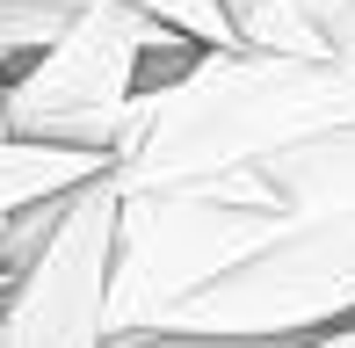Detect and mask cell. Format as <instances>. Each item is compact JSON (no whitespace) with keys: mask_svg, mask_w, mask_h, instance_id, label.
I'll use <instances>...</instances> for the list:
<instances>
[{"mask_svg":"<svg viewBox=\"0 0 355 348\" xmlns=\"http://www.w3.org/2000/svg\"><path fill=\"white\" fill-rule=\"evenodd\" d=\"M355 123V51H247L211 44L182 80L131 102L116 146L123 196L211 189L276 153Z\"/></svg>","mask_w":355,"mask_h":348,"instance_id":"obj_1","label":"cell"},{"mask_svg":"<svg viewBox=\"0 0 355 348\" xmlns=\"http://www.w3.org/2000/svg\"><path fill=\"white\" fill-rule=\"evenodd\" d=\"M355 320V211L283 218L247 261L189 290L159 327L225 334H327Z\"/></svg>","mask_w":355,"mask_h":348,"instance_id":"obj_4","label":"cell"},{"mask_svg":"<svg viewBox=\"0 0 355 348\" xmlns=\"http://www.w3.org/2000/svg\"><path fill=\"white\" fill-rule=\"evenodd\" d=\"M0 290H8V283H0Z\"/></svg>","mask_w":355,"mask_h":348,"instance_id":"obj_13","label":"cell"},{"mask_svg":"<svg viewBox=\"0 0 355 348\" xmlns=\"http://www.w3.org/2000/svg\"><path fill=\"white\" fill-rule=\"evenodd\" d=\"M87 8H94V0H0V66L22 73L29 58L51 51Z\"/></svg>","mask_w":355,"mask_h":348,"instance_id":"obj_8","label":"cell"},{"mask_svg":"<svg viewBox=\"0 0 355 348\" xmlns=\"http://www.w3.org/2000/svg\"><path fill=\"white\" fill-rule=\"evenodd\" d=\"M131 8L159 15V22H174L182 37H196V44H232V22H225L218 0H131Z\"/></svg>","mask_w":355,"mask_h":348,"instance_id":"obj_10","label":"cell"},{"mask_svg":"<svg viewBox=\"0 0 355 348\" xmlns=\"http://www.w3.org/2000/svg\"><path fill=\"white\" fill-rule=\"evenodd\" d=\"M109 174V153L80 146H44V138H0V218L22 211L37 196H66V189Z\"/></svg>","mask_w":355,"mask_h":348,"instance_id":"obj_7","label":"cell"},{"mask_svg":"<svg viewBox=\"0 0 355 348\" xmlns=\"http://www.w3.org/2000/svg\"><path fill=\"white\" fill-rule=\"evenodd\" d=\"M123 182L116 167L73 189L51 247L0 290V348H109V283H116Z\"/></svg>","mask_w":355,"mask_h":348,"instance_id":"obj_5","label":"cell"},{"mask_svg":"<svg viewBox=\"0 0 355 348\" xmlns=\"http://www.w3.org/2000/svg\"><path fill=\"white\" fill-rule=\"evenodd\" d=\"M312 334H225V327H131L109 348H304Z\"/></svg>","mask_w":355,"mask_h":348,"instance_id":"obj_9","label":"cell"},{"mask_svg":"<svg viewBox=\"0 0 355 348\" xmlns=\"http://www.w3.org/2000/svg\"><path fill=\"white\" fill-rule=\"evenodd\" d=\"M0 138H15L8 131V66H0Z\"/></svg>","mask_w":355,"mask_h":348,"instance_id":"obj_12","label":"cell"},{"mask_svg":"<svg viewBox=\"0 0 355 348\" xmlns=\"http://www.w3.org/2000/svg\"><path fill=\"white\" fill-rule=\"evenodd\" d=\"M218 196L239 203H268L283 218H327V211H355V123L327 138H304V146L276 153V160L247 167V174H225L211 182Z\"/></svg>","mask_w":355,"mask_h":348,"instance_id":"obj_6","label":"cell"},{"mask_svg":"<svg viewBox=\"0 0 355 348\" xmlns=\"http://www.w3.org/2000/svg\"><path fill=\"white\" fill-rule=\"evenodd\" d=\"M276 225H283V211L218 196V189H145V196H123L109 334L159 327L189 290H203L232 261H247Z\"/></svg>","mask_w":355,"mask_h":348,"instance_id":"obj_3","label":"cell"},{"mask_svg":"<svg viewBox=\"0 0 355 348\" xmlns=\"http://www.w3.org/2000/svg\"><path fill=\"white\" fill-rule=\"evenodd\" d=\"M290 8L304 15L319 51H355V0H290Z\"/></svg>","mask_w":355,"mask_h":348,"instance_id":"obj_11","label":"cell"},{"mask_svg":"<svg viewBox=\"0 0 355 348\" xmlns=\"http://www.w3.org/2000/svg\"><path fill=\"white\" fill-rule=\"evenodd\" d=\"M203 51L211 44L182 37L174 22L131 8V0H94L51 51H37L22 73H8V131L116 160L131 102L182 80Z\"/></svg>","mask_w":355,"mask_h":348,"instance_id":"obj_2","label":"cell"}]
</instances>
